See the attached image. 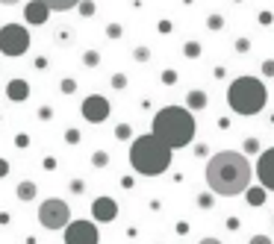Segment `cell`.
Returning a JSON list of instances; mask_svg holds the SVG:
<instances>
[{"label":"cell","instance_id":"11","mask_svg":"<svg viewBox=\"0 0 274 244\" xmlns=\"http://www.w3.org/2000/svg\"><path fill=\"white\" fill-rule=\"evenodd\" d=\"M50 12H53V9H50L44 0H30V3L24 6V24H30V27H41V24H47Z\"/></svg>","mask_w":274,"mask_h":244},{"label":"cell","instance_id":"25","mask_svg":"<svg viewBox=\"0 0 274 244\" xmlns=\"http://www.w3.org/2000/svg\"><path fill=\"white\" fill-rule=\"evenodd\" d=\"M59 89H62V94H74L77 92V80H71V77H65L59 83Z\"/></svg>","mask_w":274,"mask_h":244},{"label":"cell","instance_id":"30","mask_svg":"<svg viewBox=\"0 0 274 244\" xmlns=\"http://www.w3.org/2000/svg\"><path fill=\"white\" fill-rule=\"evenodd\" d=\"M248 50H251V38H236V53H248Z\"/></svg>","mask_w":274,"mask_h":244},{"label":"cell","instance_id":"5","mask_svg":"<svg viewBox=\"0 0 274 244\" xmlns=\"http://www.w3.org/2000/svg\"><path fill=\"white\" fill-rule=\"evenodd\" d=\"M38 224L44 230H65L71 224V206L62 197H47L38 203Z\"/></svg>","mask_w":274,"mask_h":244},{"label":"cell","instance_id":"36","mask_svg":"<svg viewBox=\"0 0 274 244\" xmlns=\"http://www.w3.org/2000/svg\"><path fill=\"white\" fill-rule=\"evenodd\" d=\"M248 244H272V239H269V236H254Z\"/></svg>","mask_w":274,"mask_h":244},{"label":"cell","instance_id":"12","mask_svg":"<svg viewBox=\"0 0 274 244\" xmlns=\"http://www.w3.org/2000/svg\"><path fill=\"white\" fill-rule=\"evenodd\" d=\"M74 41H77V32H74V27L62 24V27H56V30H53V44H56V47L68 50V47H74Z\"/></svg>","mask_w":274,"mask_h":244},{"label":"cell","instance_id":"22","mask_svg":"<svg viewBox=\"0 0 274 244\" xmlns=\"http://www.w3.org/2000/svg\"><path fill=\"white\" fill-rule=\"evenodd\" d=\"M183 53H186L189 59H198V56H201V44H198V41H186V47H183Z\"/></svg>","mask_w":274,"mask_h":244},{"label":"cell","instance_id":"10","mask_svg":"<svg viewBox=\"0 0 274 244\" xmlns=\"http://www.w3.org/2000/svg\"><path fill=\"white\" fill-rule=\"evenodd\" d=\"M91 218H94L97 224L115 221V218H118V203H115L112 197H94V203H91Z\"/></svg>","mask_w":274,"mask_h":244},{"label":"cell","instance_id":"18","mask_svg":"<svg viewBox=\"0 0 274 244\" xmlns=\"http://www.w3.org/2000/svg\"><path fill=\"white\" fill-rule=\"evenodd\" d=\"M133 59L139 62V65H148V62H151V47H145V44L136 47V50H133Z\"/></svg>","mask_w":274,"mask_h":244},{"label":"cell","instance_id":"19","mask_svg":"<svg viewBox=\"0 0 274 244\" xmlns=\"http://www.w3.org/2000/svg\"><path fill=\"white\" fill-rule=\"evenodd\" d=\"M83 65H86V68H97V65H100V53H97V50H86V53H83Z\"/></svg>","mask_w":274,"mask_h":244},{"label":"cell","instance_id":"27","mask_svg":"<svg viewBox=\"0 0 274 244\" xmlns=\"http://www.w3.org/2000/svg\"><path fill=\"white\" fill-rule=\"evenodd\" d=\"M80 15H83V18H91V15H94V3H91V0H80Z\"/></svg>","mask_w":274,"mask_h":244},{"label":"cell","instance_id":"28","mask_svg":"<svg viewBox=\"0 0 274 244\" xmlns=\"http://www.w3.org/2000/svg\"><path fill=\"white\" fill-rule=\"evenodd\" d=\"M260 71H263V77H269V80H272V77H274V59H266L263 65H260Z\"/></svg>","mask_w":274,"mask_h":244},{"label":"cell","instance_id":"8","mask_svg":"<svg viewBox=\"0 0 274 244\" xmlns=\"http://www.w3.org/2000/svg\"><path fill=\"white\" fill-rule=\"evenodd\" d=\"M109 112H112V106H109V100L103 94H89L83 100V106H80V115L89 123H103L109 118Z\"/></svg>","mask_w":274,"mask_h":244},{"label":"cell","instance_id":"33","mask_svg":"<svg viewBox=\"0 0 274 244\" xmlns=\"http://www.w3.org/2000/svg\"><path fill=\"white\" fill-rule=\"evenodd\" d=\"M260 150V141H257V138H248V141H245V153H257Z\"/></svg>","mask_w":274,"mask_h":244},{"label":"cell","instance_id":"7","mask_svg":"<svg viewBox=\"0 0 274 244\" xmlns=\"http://www.w3.org/2000/svg\"><path fill=\"white\" fill-rule=\"evenodd\" d=\"M97 221H71L62 233L65 244H97Z\"/></svg>","mask_w":274,"mask_h":244},{"label":"cell","instance_id":"20","mask_svg":"<svg viewBox=\"0 0 274 244\" xmlns=\"http://www.w3.org/2000/svg\"><path fill=\"white\" fill-rule=\"evenodd\" d=\"M115 138H118V141L133 138V126H130V123H118V126H115Z\"/></svg>","mask_w":274,"mask_h":244},{"label":"cell","instance_id":"38","mask_svg":"<svg viewBox=\"0 0 274 244\" xmlns=\"http://www.w3.org/2000/svg\"><path fill=\"white\" fill-rule=\"evenodd\" d=\"M6 171H9V168H6V162H3V159H0V177H3V174H6Z\"/></svg>","mask_w":274,"mask_h":244},{"label":"cell","instance_id":"16","mask_svg":"<svg viewBox=\"0 0 274 244\" xmlns=\"http://www.w3.org/2000/svg\"><path fill=\"white\" fill-rule=\"evenodd\" d=\"M266 185H260V188H248L245 194H248V200H251V206H263V200H266Z\"/></svg>","mask_w":274,"mask_h":244},{"label":"cell","instance_id":"37","mask_svg":"<svg viewBox=\"0 0 274 244\" xmlns=\"http://www.w3.org/2000/svg\"><path fill=\"white\" fill-rule=\"evenodd\" d=\"M198 244H221V242H218V239H201Z\"/></svg>","mask_w":274,"mask_h":244},{"label":"cell","instance_id":"1","mask_svg":"<svg viewBox=\"0 0 274 244\" xmlns=\"http://www.w3.org/2000/svg\"><path fill=\"white\" fill-rule=\"evenodd\" d=\"M207 185L210 191L218 197H236L251 188V177H254V168L248 162V156L239 150H218L215 156H210L207 162Z\"/></svg>","mask_w":274,"mask_h":244},{"label":"cell","instance_id":"39","mask_svg":"<svg viewBox=\"0 0 274 244\" xmlns=\"http://www.w3.org/2000/svg\"><path fill=\"white\" fill-rule=\"evenodd\" d=\"M3 6H15V3H21V0H0Z\"/></svg>","mask_w":274,"mask_h":244},{"label":"cell","instance_id":"35","mask_svg":"<svg viewBox=\"0 0 274 244\" xmlns=\"http://www.w3.org/2000/svg\"><path fill=\"white\" fill-rule=\"evenodd\" d=\"M65 138H68V144H77V141H80V132H77V129H68Z\"/></svg>","mask_w":274,"mask_h":244},{"label":"cell","instance_id":"21","mask_svg":"<svg viewBox=\"0 0 274 244\" xmlns=\"http://www.w3.org/2000/svg\"><path fill=\"white\" fill-rule=\"evenodd\" d=\"M91 165H94V168H106V165H109V153L97 150L94 156H91Z\"/></svg>","mask_w":274,"mask_h":244},{"label":"cell","instance_id":"26","mask_svg":"<svg viewBox=\"0 0 274 244\" xmlns=\"http://www.w3.org/2000/svg\"><path fill=\"white\" fill-rule=\"evenodd\" d=\"M106 35H109L112 41H118V38L124 35V27L121 24H109V27H106Z\"/></svg>","mask_w":274,"mask_h":244},{"label":"cell","instance_id":"4","mask_svg":"<svg viewBox=\"0 0 274 244\" xmlns=\"http://www.w3.org/2000/svg\"><path fill=\"white\" fill-rule=\"evenodd\" d=\"M269 103V89L260 77H236L230 86H227V106L242 115V118H251V115H260Z\"/></svg>","mask_w":274,"mask_h":244},{"label":"cell","instance_id":"24","mask_svg":"<svg viewBox=\"0 0 274 244\" xmlns=\"http://www.w3.org/2000/svg\"><path fill=\"white\" fill-rule=\"evenodd\" d=\"M127 83H130V80H127V74H121V71H118V74H112V89H118V92H121V89H127Z\"/></svg>","mask_w":274,"mask_h":244},{"label":"cell","instance_id":"31","mask_svg":"<svg viewBox=\"0 0 274 244\" xmlns=\"http://www.w3.org/2000/svg\"><path fill=\"white\" fill-rule=\"evenodd\" d=\"M162 83L165 86H174L177 83V71H162Z\"/></svg>","mask_w":274,"mask_h":244},{"label":"cell","instance_id":"29","mask_svg":"<svg viewBox=\"0 0 274 244\" xmlns=\"http://www.w3.org/2000/svg\"><path fill=\"white\" fill-rule=\"evenodd\" d=\"M198 206L201 209H213V194H198Z\"/></svg>","mask_w":274,"mask_h":244},{"label":"cell","instance_id":"2","mask_svg":"<svg viewBox=\"0 0 274 244\" xmlns=\"http://www.w3.org/2000/svg\"><path fill=\"white\" fill-rule=\"evenodd\" d=\"M171 153L174 147L168 141H162L156 132H148L130 144V165L142 177H159L171 168Z\"/></svg>","mask_w":274,"mask_h":244},{"label":"cell","instance_id":"34","mask_svg":"<svg viewBox=\"0 0 274 244\" xmlns=\"http://www.w3.org/2000/svg\"><path fill=\"white\" fill-rule=\"evenodd\" d=\"M71 191H74V194H83V191H86V183H83V180H71Z\"/></svg>","mask_w":274,"mask_h":244},{"label":"cell","instance_id":"13","mask_svg":"<svg viewBox=\"0 0 274 244\" xmlns=\"http://www.w3.org/2000/svg\"><path fill=\"white\" fill-rule=\"evenodd\" d=\"M6 97H9V100H27V97H30V86H27V80H9V86H6Z\"/></svg>","mask_w":274,"mask_h":244},{"label":"cell","instance_id":"15","mask_svg":"<svg viewBox=\"0 0 274 244\" xmlns=\"http://www.w3.org/2000/svg\"><path fill=\"white\" fill-rule=\"evenodd\" d=\"M15 194H18V200L32 203V197L38 194V188H35V183H32V180H21V183H18V188H15Z\"/></svg>","mask_w":274,"mask_h":244},{"label":"cell","instance_id":"32","mask_svg":"<svg viewBox=\"0 0 274 244\" xmlns=\"http://www.w3.org/2000/svg\"><path fill=\"white\" fill-rule=\"evenodd\" d=\"M260 24H263V27H272L274 24V12H260Z\"/></svg>","mask_w":274,"mask_h":244},{"label":"cell","instance_id":"3","mask_svg":"<svg viewBox=\"0 0 274 244\" xmlns=\"http://www.w3.org/2000/svg\"><path fill=\"white\" fill-rule=\"evenodd\" d=\"M151 129L162 141H168L174 150H180V147H189L195 141V115H192L189 106L186 109H180V106H162L153 115Z\"/></svg>","mask_w":274,"mask_h":244},{"label":"cell","instance_id":"23","mask_svg":"<svg viewBox=\"0 0 274 244\" xmlns=\"http://www.w3.org/2000/svg\"><path fill=\"white\" fill-rule=\"evenodd\" d=\"M207 27H210V30H221V27H224V18H221V15H218V12H213V15H210V18H207Z\"/></svg>","mask_w":274,"mask_h":244},{"label":"cell","instance_id":"6","mask_svg":"<svg viewBox=\"0 0 274 244\" xmlns=\"http://www.w3.org/2000/svg\"><path fill=\"white\" fill-rule=\"evenodd\" d=\"M27 50H30V30L24 24L0 27V53L3 56H24Z\"/></svg>","mask_w":274,"mask_h":244},{"label":"cell","instance_id":"9","mask_svg":"<svg viewBox=\"0 0 274 244\" xmlns=\"http://www.w3.org/2000/svg\"><path fill=\"white\" fill-rule=\"evenodd\" d=\"M257 180H260V185H266L269 191H274V147H269V150L260 153V159H257Z\"/></svg>","mask_w":274,"mask_h":244},{"label":"cell","instance_id":"14","mask_svg":"<svg viewBox=\"0 0 274 244\" xmlns=\"http://www.w3.org/2000/svg\"><path fill=\"white\" fill-rule=\"evenodd\" d=\"M207 103H210V97H207V92H189L186 94V106L192 109V112H204L207 109Z\"/></svg>","mask_w":274,"mask_h":244},{"label":"cell","instance_id":"17","mask_svg":"<svg viewBox=\"0 0 274 244\" xmlns=\"http://www.w3.org/2000/svg\"><path fill=\"white\" fill-rule=\"evenodd\" d=\"M53 12H68V9H74V6H80V0H44Z\"/></svg>","mask_w":274,"mask_h":244}]
</instances>
